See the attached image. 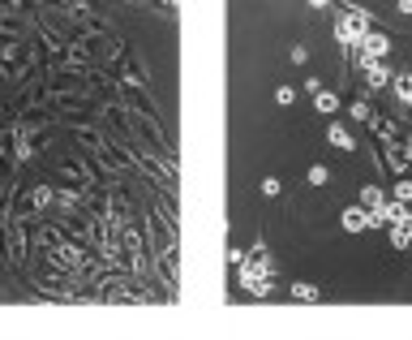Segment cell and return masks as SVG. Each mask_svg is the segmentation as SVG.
<instances>
[{
	"instance_id": "obj_4",
	"label": "cell",
	"mask_w": 412,
	"mask_h": 340,
	"mask_svg": "<svg viewBox=\"0 0 412 340\" xmlns=\"http://www.w3.org/2000/svg\"><path fill=\"white\" fill-rule=\"evenodd\" d=\"M391 78H395V74H391V69H386V61H370V65H365V82H370L374 91L391 86Z\"/></svg>"
},
{
	"instance_id": "obj_15",
	"label": "cell",
	"mask_w": 412,
	"mask_h": 340,
	"mask_svg": "<svg viewBox=\"0 0 412 340\" xmlns=\"http://www.w3.org/2000/svg\"><path fill=\"white\" fill-rule=\"evenodd\" d=\"M322 91H326V86H322L318 78H305V95H314V100H318V95H322Z\"/></svg>"
},
{
	"instance_id": "obj_10",
	"label": "cell",
	"mask_w": 412,
	"mask_h": 340,
	"mask_svg": "<svg viewBox=\"0 0 412 340\" xmlns=\"http://www.w3.org/2000/svg\"><path fill=\"white\" fill-rule=\"evenodd\" d=\"M292 298H296V302H318L322 293H318V284H309V280H296V284H292Z\"/></svg>"
},
{
	"instance_id": "obj_12",
	"label": "cell",
	"mask_w": 412,
	"mask_h": 340,
	"mask_svg": "<svg viewBox=\"0 0 412 340\" xmlns=\"http://www.w3.org/2000/svg\"><path fill=\"white\" fill-rule=\"evenodd\" d=\"M258 190H262V194H267V199H279V190H283V181H279V177H262V185H258Z\"/></svg>"
},
{
	"instance_id": "obj_1",
	"label": "cell",
	"mask_w": 412,
	"mask_h": 340,
	"mask_svg": "<svg viewBox=\"0 0 412 340\" xmlns=\"http://www.w3.org/2000/svg\"><path fill=\"white\" fill-rule=\"evenodd\" d=\"M360 47H365V56H360V65H370V61H382L386 52H391V39H386L382 31H370Z\"/></svg>"
},
{
	"instance_id": "obj_9",
	"label": "cell",
	"mask_w": 412,
	"mask_h": 340,
	"mask_svg": "<svg viewBox=\"0 0 412 340\" xmlns=\"http://www.w3.org/2000/svg\"><path fill=\"white\" fill-rule=\"evenodd\" d=\"M386 203V194L378 190V185H365V190H360V207H365V211H374V207H382Z\"/></svg>"
},
{
	"instance_id": "obj_14",
	"label": "cell",
	"mask_w": 412,
	"mask_h": 340,
	"mask_svg": "<svg viewBox=\"0 0 412 340\" xmlns=\"http://www.w3.org/2000/svg\"><path fill=\"white\" fill-rule=\"evenodd\" d=\"M395 203H404V207L412 203V181H399V185H395Z\"/></svg>"
},
{
	"instance_id": "obj_8",
	"label": "cell",
	"mask_w": 412,
	"mask_h": 340,
	"mask_svg": "<svg viewBox=\"0 0 412 340\" xmlns=\"http://www.w3.org/2000/svg\"><path fill=\"white\" fill-rule=\"evenodd\" d=\"M340 104H344V100H340V95H335V91H322L318 100H314V108H318L322 116H335V112H340Z\"/></svg>"
},
{
	"instance_id": "obj_6",
	"label": "cell",
	"mask_w": 412,
	"mask_h": 340,
	"mask_svg": "<svg viewBox=\"0 0 412 340\" xmlns=\"http://www.w3.org/2000/svg\"><path fill=\"white\" fill-rule=\"evenodd\" d=\"M391 246L395 250H412V215H404V220L391 224Z\"/></svg>"
},
{
	"instance_id": "obj_11",
	"label": "cell",
	"mask_w": 412,
	"mask_h": 340,
	"mask_svg": "<svg viewBox=\"0 0 412 340\" xmlns=\"http://www.w3.org/2000/svg\"><path fill=\"white\" fill-rule=\"evenodd\" d=\"M305 181H309V185H326V181H331V168H326V164H309Z\"/></svg>"
},
{
	"instance_id": "obj_17",
	"label": "cell",
	"mask_w": 412,
	"mask_h": 340,
	"mask_svg": "<svg viewBox=\"0 0 412 340\" xmlns=\"http://www.w3.org/2000/svg\"><path fill=\"white\" fill-rule=\"evenodd\" d=\"M305 61H309V47L296 43V47H292V65H305Z\"/></svg>"
},
{
	"instance_id": "obj_7",
	"label": "cell",
	"mask_w": 412,
	"mask_h": 340,
	"mask_svg": "<svg viewBox=\"0 0 412 340\" xmlns=\"http://www.w3.org/2000/svg\"><path fill=\"white\" fill-rule=\"evenodd\" d=\"M391 95L399 104H412V74H395L391 78Z\"/></svg>"
},
{
	"instance_id": "obj_3",
	"label": "cell",
	"mask_w": 412,
	"mask_h": 340,
	"mask_svg": "<svg viewBox=\"0 0 412 340\" xmlns=\"http://www.w3.org/2000/svg\"><path fill=\"white\" fill-rule=\"evenodd\" d=\"M370 31H356V17H340V26H335V39H340L344 47H356V43H365Z\"/></svg>"
},
{
	"instance_id": "obj_13",
	"label": "cell",
	"mask_w": 412,
	"mask_h": 340,
	"mask_svg": "<svg viewBox=\"0 0 412 340\" xmlns=\"http://www.w3.org/2000/svg\"><path fill=\"white\" fill-rule=\"evenodd\" d=\"M275 104H279V108L296 104V91H292V86H279V91H275Z\"/></svg>"
},
{
	"instance_id": "obj_5",
	"label": "cell",
	"mask_w": 412,
	"mask_h": 340,
	"mask_svg": "<svg viewBox=\"0 0 412 340\" xmlns=\"http://www.w3.org/2000/svg\"><path fill=\"white\" fill-rule=\"evenodd\" d=\"M326 142H331L335 151H356V138L340 125V121H335V125H326Z\"/></svg>"
},
{
	"instance_id": "obj_2",
	"label": "cell",
	"mask_w": 412,
	"mask_h": 340,
	"mask_svg": "<svg viewBox=\"0 0 412 340\" xmlns=\"http://www.w3.org/2000/svg\"><path fill=\"white\" fill-rule=\"evenodd\" d=\"M340 224H344V233H365L370 229V211L365 207H344V215H340Z\"/></svg>"
},
{
	"instance_id": "obj_16",
	"label": "cell",
	"mask_w": 412,
	"mask_h": 340,
	"mask_svg": "<svg viewBox=\"0 0 412 340\" xmlns=\"http://www.w3.org/2000/svg\"><path fill=\"white\" fill-rule=\"evenodd\" d=\"M352 116H356V121H370V104L356 100V104H352Z\"/></svg>"
}]
</instances>
